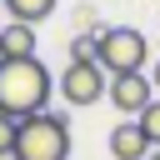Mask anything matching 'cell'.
<instances>
[{"mask_svg":"<svg viewBox=\"0 0 160 160\" xmlns=\"http://www.w3.org/2000/svg\"><path fill=\"white\" fill-rule=\"evenodd\" d=\"M135 125H140V135L150 140V150H160V100H150V105L140 110V120H135Z\"/></svg>","mask_w":160,"mask_h":160,"instance_id":"9c48e42d","label":"cell"},{"mask_svg":"<svg viewBox=\"0 0 160 160\" xmlns=\"http://www.w3.org/2000/svg\"><path fill=\"white\" fill-rule=\"evenodd\" d=\"M145 60H150V40L130 25H110L100 30V50H95V65L105 75H145Z\"/></svg>","mask_w":160,"mask_h":160,"instance_id":"3957f363","label":"cell"},{"mask_svg":"<svg viewBox=\"0 0 160 160\" xmlns=\"http://www.w3.org/2000/svg\"><path fill=\"white\" fill-rule=\"evenodd\" d=\"M145 75H150V85H155V90H160V60H155V65H150V70H145Z\"/></svg>","mask_w":160,"mask_h":160,"instance_id":"8fae6325","label":"cell"},{"mask_svg":"<svg viewBox=\"0 0 160 160\" xmlns=\"http://www.w3.org/2000/svg\"><path fill=\"white\" fill-rule=\"evenodd\" d=\"M105 90H110V75H105L95 60H90V65H70V70L60 75V95H65L70 105H80V110H85V105H95Z\"/></svg>","mask_w":160,"mask_h":160,"instance_id":"277c9868","label":"cell"},{"mask_svg":"<svg viewBox=\"0 0 160 160\" xmlns=\"http://www.w3.org/2000/svg\"><path fill=\"white\" fill-rule=\"evenodd\" d=\"M5 10H10V20H20V25H40V20L55 10V0H5Z\"/></svg>","mask_w":160,"mask_h":160,"instance_id":"ba28073f","label":"cell"},{"mask_svg":"<svg viewBox=\"0 0 160 160\" xmlns=\"http://www.w3.org/2000/svg\"><path fill=\"white\" fill-rule=\"evenodd\" d=\"M110 105L120 110V115H140L150 100H155V85H150V75H110Z\"/></svg>","mask_w":160,"mask_h":160,"instance_id":"5b68a950","label":"cell"},{"mask_svg":"<svg viewBox=\"0 0 160 160\" xmlns=\"http://www.w3.org/2000/svg\"><path fill=\"white\" fill-rule=\"evenodd\" d=\"M150 160H160V150H155V155H150Z\"/></svg>","mask_w":160,"mask_h":160,"instance_id":"7c38bea8","label":"cell"},{"mask_svg":"<svg viewBox=\"0 0 160 160\" xmlns=\"http://www.w3.org/2000/svg\"><path fill=\"white\" fill-rule=\"evenodd\" d=\"M110 155H115V160H150V140L140 135L135 120H120V125L110 130Z\"/></svg>","mask_w":160,"mask_h":160,"instance_id":"8992f818","label":"cell"},{"mask_svg":"<svg viewBox=\"0 0 160 160\" xmlns=\"http://www.w3.org/2000/svg\"><path fill=\"white\" fill-rule=\"evenodd\" d=\"M0 60H5V50H0Z\"/></svg>","mask_w":160,"mask_h":160,"instance_id":"4fadbf2b","label":"cell"},{"mask_svg":"<svg viewBox=\"0 0 160 160\" xmlns=\"http://www.w3.org/2000/svg\"><path fill=\"white\" fill-rule=\"evenodd\" d=\"M15 140H20V120L0 115V160H15Z\"/></svg>","mask_w":160,"mask_h":160,"instance_id":"30bf717a","label":"cell"},{"mask_svg":"<svg viewBox=\"0 0 160 160\" xmlns=\"http://www.w3.org/2000/svg\"><path fill=\"white\" fill-rule=\"evenodd\" d=\"M0 50H5V60H35V25L10 20L0 30Z\"/></svg>","mask_w":160,"mask_h":160,"instance_id":"52a82bcc","label":"cell"},{"mask_svg":"<svg viewBox=\"0 0 160 160\" xmlns=\"http://www.w3.org/2000/svg\"><path fill=\"white\" fill-rule=\"evenodd\" d=\"M15 160H70V125H65V115L40 110V115L20 120Z\"/></svg>","mask_w":160,"mask_h":160,"instance_id":"7a4b0ae2","label":"cell"},{"mask_svg":"<svg viewBox=\"0 0 160 160\" xmlns=\"http://www.w3.org/2000/svg\"><path fill=\"white\" fill-rule=\"evenodd\" d=\"M50 90H55V75L40 60H0V115L30 120L45 110Z\"/></svg>","mask_w":160,"mask_h":160,"instance_id":"6da1fadb","label":"cell"}]
</instances>
